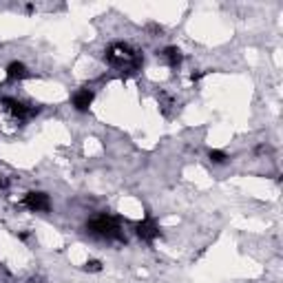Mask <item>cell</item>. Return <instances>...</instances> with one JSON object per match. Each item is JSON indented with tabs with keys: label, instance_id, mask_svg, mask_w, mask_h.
<instances>
[{
	"label": "cell",
	"instance_id": "1",
	"mask_svg": "<svg viewBox=\"0 0 283 283\" xmlns=\"http://www.w3.org/2000/svg\"><path fill=\"white\" fill-rule=\"evenodd\" d=\"M104 58H106L108 64H113V67H120V69H129L131 73H135V71L142 67V62H144L142 53H138L135 49H131L129 45H122V42L108 47Z\"/></svg>",
	"mask_w": 283,
	"mask_h": 283
},
{
	"label": "cell",
	"instance_id": "2",
	"mask_svg": "<svg viewBox=\"0 0 283 283\" xmlns=\"http://www.w3.org/2000/svg\"><path fill=\"white\" fill-rule=\"evenodd\" d=\"M87 230L100 239H120V241H124V235H122V228H120V219L113 215H100V217H95V219H91L87 224Z\"/></svg>",
	"mask_w": 283,
	"mask_h": 283
},
{
	"label": "cell",
	"instance_id": "3",
	"mask_svg": "<svg viewBox=\"0 0 283 283\" xmlns=\"http://www.w3.org/2000/svg\"><path fill=\"white\" fill-rule=\"evenodd\" d=\"M2 104H4V108H7V111L11 113L13 117H18V120H27V117L36 115V113L40 111V108H29V106H25L22 102L13 100V97H2Z\"/></svg>",
	"mask_w": 283,
	"mask_h": 283
},
{
	"label": "cell",
	"instance_id": "4",
	"mask_svg": "<svg viewBox=\"0 0 283 283\" xmlns=\"http://www.w3.org/2000/svg\"><path fill=\"white\" fill-rule=\"evenodd\" d=\"M22 204H25L29 210H34V212H47L51 208L49 195H45V192H27Z\"/></svg>",
	"mask_w": 283,
	"mask_h": 283
},
{
	"label": "cell",
	"instance_id": "5",
	"mask_svg": "<svg viewBox=\"0 0 283 283\" xmlns=\"http://www.w3.org/2000/svg\"><path fill=\"white\" fill-rule=\"evenodd\" d=\"M135 233H138V237L144 239V241H155V239L159 237V228H157V224H155L153 219L140 221V224L135 226Z\"/></svg>",
	"mask_w": 283,
	"mask_h": 283
},
{
	"label": "cell",
	"instance_id": "6",
	"mask_svg": "<svg viewBox=\"0 0 283 283\" xmlns=\"http://www.w3.org/2000/svg\"><path fill=\"white\" fill-rule=\"evenodd\" d=\"M91 102H93V91H89V89H82V91H78L73 95V106H75V111H80V113H87Z\"/></svg>",
	"mask_w": 283,
	"mask_h": 283
},
{
	"label": "cell",
	"instance_id": "7",
	"mask_svg": "<svg viewBox=\"0 0 283 283\" xmlns=\"http://www.w3.org/2000/svg\"><path fill=\"white\" fill-rule=\"evenodd\" d=\"M162 58L166 60V62L171 64L173 69H175V67H179V64H182L184 55H182V51H179L177 47H166V49L162 51Z\"/></svg>",
	"mask_w": 283,
	"mask_h": 283
},
{
	"label": "cell",
	"instance_id": "8",
	"mask_svg": "<svg viewBox=\"0 0 283 283\" xmlns=\"http://www.w3.org/2000/svg\"><path fill=\"white\" fill-rule=\"evenodd\" d=\"M7 78L9 80H22V78H27V67L22 62H11L7 67Z\"/></svg>",
	"mask_w": 283,
	"mask_h": 283
},
{
	"label": "cell",
	"instance_id": "9",
	"mask_svg": "<svg viewBox=\"0 0 283 283\" xmlns=\"http://www.w3.org/2000/svg\"><path fill=\"white\" fill-rule=\"evenodd\" d=\"M210 162L212 164H226V159H228V155L224 153V150H210Z\"/></svg>",
	"mask_w": 283,
	"mask_h": 283
},
{
	"label": "cell",
	"instance_id": "10",
	"mask_svg": "<svg viewBox=\"0 0 283 283\" xmlns=\"http://www.w3.org/2000/svg\"><path fill=\"white\" fill-rule=\"evenodd\" d=\"M84 270H87V272H102V261H97V259H91V261H87Z\"/></svg>",
	"mask_w": 283,
	"mask_h": 283
},
{
	"label": "cell",
	"instance_id": "11",
	"mask_svg": "<svg viewBox=\"0 0 283 283\" xmlns=\"http://www.w3.org/2000/svg\"><path fill=\"white\" fill-rule=\"evenodd\" d=\"M204 78V73H192V82H197V80Z\"/></svg>",
	"mask_w": 283,
	"mask_h": 283
},
{
	"label": "cell",
	"instance_id": "12",
	"mask_svg": "<svg viewBox=\"0 0 283 283\" xmlns=\"http://www.w3.org/2000/svg\"><path fill=\"white\" fill-rule=\"evenodd\" d=\"M4 186H7V179H4L2 175H0V188H4Z\"/></svg>",
	"mask_w": 283,
	"mask_h": 283
},
{
	"label": "cell",
	"instance_id": "13",
	"mask_svg": "<svg viewBox=\"0 0 283 283\" xmlns=\"http://www.w3.org/2000/svg\"><path fill=\"white\" fill-rule=\"evenodd\" d=\"M34 283H40V281H34Z\"/></svg>",
	"mask_w": 283,
	"mask_h": 283
}]
</instances>
